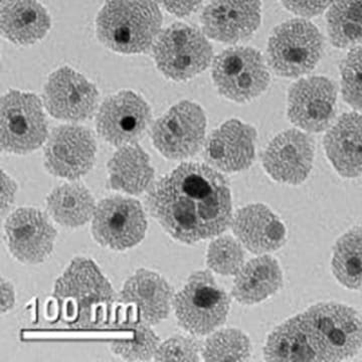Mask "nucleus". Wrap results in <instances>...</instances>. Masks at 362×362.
<instances>
[{"label": "nucleus", "instance_id": "f257e3e1", "mask_svg": "<svg viewBox=\"0 0 362 362\" xmlns=\"http://www.w3.org/2000/svg\"><path fill=\"white\" fill-rule=\"evenodd\" d=\"M147 206L162 228L182 244L220 235L233 221L228 180L206 164L182 163L156 181Z\"/></svg>", "mask_w": 362, "mask_h": 362}, {"label": "nucleus", "instance_id": "f03ea898", "mask_svg": "<svg viewBox=\"0 0 362 362\" xmlns=\"http://www.w3.org/2000/svg\"><path fill=\"white\" fill-rule=\"evenodd\" d=\"M116 294L93 259L76 257L54 284L57 320L73 329H93L110 320Z\"/></svg>", "mask_w": 362, "mask_h": 362}, {"label": "nucleus", "instance_id": "7ed1b4c3", "mask_svg": "<svg viewBox=\"0 0 362 362\" xmlns=\"http://www.w3.org/2000/svg\"><path fill=\"white\" fill-rule=\"evenodd\" d=\"M162 25L156 0H107L98 13V39L111 51L136 54L148 52Z\"/></svg>", "mask_w": 362, "mask_h": 362}, {"label": "nucleus", "instance_id": "20e7f679", "mask_svg": "<svg viewBox=\"0 0 362 362\" xmlns=\"http://www.w3.org/2000/svg\"><path fill=\"white\" fill-rule=\"evenodd\" d=\"M317 361H340L356 356L362 346V320L345 305L325 302L302 314Z\"/></svg>", "mask_w": 362, "mask_h": 362}, {"label": "nucleus", "instance_id": "39448f33", "mask_svg": "<svg viewBox=\"0 0 362 362\" xmlns=\"http://www.w3.org/2000/svg\"><path fill=\"white\" fill-rule=\"evenodd\" d=\"M230 305V297L209 271L192 273L173 300L180 327L197 337L213 333L223 325Z\"/></svg>", "mask_w": 362, "mask_h": 362}, {"label": "nucleus", "instance_id": "423d86ee", "mask_svg": "<svg viewBox=\"0 0 362 362\" xmlns=\"http://www.w3.org/2000/svg\"><path fill=\"white\" fill-rule=\"evenodd\" d=\"M153 54L157 68L166 78L183 82L206 70L214 49L199 28L178 23L159 33Z\"/></svg>", "mask_w": 362, "mask_h": 362}, {"label": "nucleus", "instance_id": "0eeeda50", "mask_svg": "<svg viewBox=\"0 0 362 362\" xmlns=\"http://www.w3.org/2000/svg\"><path fill=\"white\" fill-rule=\"evenodd\" d=\"M0 139L6 153H30L49 138L44 106L37 95L11 90L1 99Z\"/></svg>", "mask_w": 362, "mask_h": 362}, {"label": "nucleus", "instance_id": "6e6552de", "mask_svg": "<svg viewBox=\"0 0 362 362\" xmlns=\"http://www.w3.org/2000/svg\"><path fill=\"white\" fill-rule=\"evenodd\" d=\"M323 37L313 23L296 18L277 26L268 44L269 64L281 77L297 78L320 61Z\"/></svg>", "mask_w": 362, "mask_h": 362}, {"label": "nucleus", "instance_id": "1a4fd4ad", "mask_svg": "<svg viewBox=\"0 0 362 362\" xmlns=\"http://www.w3.org/2000/svg\"><path fill=\"white\" fill-rule=\"evenodd\" d=\"M213 80L226 99L246 103L265 92L270 73L261 52L252 47H233L214 59Z\"/></svg>", "mask_w": 362, "mask_h": 362}, {"label": "nucleus", "instance_id": "9d476101", "mask_svg": "<svg viewBox=\"0 0 362 362\" xmlns=\"http://www.w3.org/2000/svg\"><path fill=\"white\" fill-rule=\"evenodd\" d=\"M92 235L100 246L124 252L142 242L148 221L139 202L124 195L105 197L92 218Z\"/></svg>", "mask_w": 362, "mask_h": 362}, {"label": "nucleus", "instance_id": "9b49d317", "mask_svg": "<svg viewBox=\"0 0 362 362\" xmlns=\"http://www.w3.org/2000/svg\"><path fill=\"white\" fill-rule=\"evenodd\" d=\"M206 117L202 107L190 101L175 104L157 119L150 132L157 151L173 160L189 158L206 140Z\"/></svg>", "mask_w": 362, "mask_h": 362}, {"label": "nucleus", "instance_id": "f8f14e48", "mask_svg": "<svg viewBox=\"0 0 362 362\" xmlns=\"http://www.w3.org/2000/svg\"><path fill=\"white\" fill-rule=\"evenodd\" d=\"M4 240L14 259L39 265L54 251L57 232L49 214L35 207H20L4 221Z\"/></svg>", "mask_w": 362, "mask_h": 362}, {"label": "nucleus", "instance_id": "ddd939ff", "mask_svg": "<svg viewBox=\"0 0 362 362\" xmlns=\"http://www.w3.org/2000/svg\"><path fill=\"white\" fill-rule=\"evenodd\" d=\"M94 135L78 125L59 126L45 142V168L51 175L74 181L87 175L96 159Z\"/></svg>", "mask_w": 362, "mask_h": 362}, {"label": "nucleus", "instance_id": "4468645a", "mask_svg": "<svg viewBox=\"0 0 362 362\" xmlns=\"http://www.w3.org/2000/svg\"><path fill=\"white\" fill-rule=\"evenodd\" d=\"M151 123V109L140 95L121 90L107 98L97 113L100 136L116 147L136 144Z\"/></svg>", "mask_w": 362, "mask_h": 362}, {"label": "nucleus", "instance_id": "2eb2a0df", "mask_svg": "<svg viewBox=\"0 0 362 362\" xmlns=\"http://www.w3.org/2000/svg\"><path fill=\"white\" fill-rule=\"evenodd\" d=\"M44 106L59 120L80 122L96 111L100 94L96 86L70 66H62L47 78Z\"/></svg>", "mask_w": 362, "mask_h": 362}, {"label": "nucleus", "instance_id": "dca6fc26", "mask_svg": "<svg viewBox=\"0 0 362 362\" xmlns=\"http://www.w3.org/2000/svg\"><path fill=\"white\" fill-rule=\"evenodd\" d=\"M337 96V86L330 78H302L290 88L288 117L306 132H322L334 119Z\"/></svg>", "mask_w": 362, "mask_h": 362}, {"label": "nucleus", "instance_id": "f3484780", "mask_svg": "<svg viewBox=\"0 0 362 362\" xmlns=\"http://www.w3.org/2000/svg\"><path fill=\"white\" fill-rule=\"evenodd\" d=\"M314 142L299 130H286L274 138L262 156L266 173L278 182L300 185L310 175Z\"/></svg>", "mask_w": 362, "mask_h": 362}, {"label": "nucleus", "instance_id": "a211bd4d", "mask_svg": "<svg viewBox=\"0 0 362 362\" xmlns=\"http://www.w3.org/2000/svg\"><path fill=\"white\" fill-rule=\"evenodd\" d=\"M256 139V129L252 126L237 119L226 121L206 140L204 159L221 173L246 170L255 159Z\"/></svg>", "mask_w": 362, "mask_h": 362}, {"label": "nucleus", "instance_id": "6ab92c4d", "mask_svg": "<svg viewBox=\"0 0 362 362\" xmlns=\"http://www.w3.org/2000/svg\"><path fill=\"white\" fill-rule=\"evenodd\" d=\"M259 0H211L202 16L207 37L225 44L251 37L261 23Z\"/></svg>", "mask_w": 362, "mask_h": 362}, {"label": "nucleus", "instance_id": "aec40b11", "mask_svg": "<svg viewBox=\"0 0 362 362\" xmlns=\"http://www.w3.org/2000/svg\"><path fill=\"white\" fill-rule=\"evenodd\" d=\"M120 303L133 310L137 319L156 325L170 313L175 291L161 275L148 269H138L124 283Z\"/></svg>", "mask_w": 362, "mask_h": 362}, {"label": "nucleus", "instance_id": "412c9836", "mask_svg": "<svg viewBox=\"0 0 362 362\" xmlns=\"http://www.w3.org/2000/svg\"><path fill=\"white\" fill-rule=\"evenodd\" d=\"M230 226L240 244L254 254L277 251L286 242L284 223L264 204H252L239 209Z\"/></svg>", "mask_w": 362, "mask_h": 362}, {"label": "nucleus", "instance_id": "4be33fe9", "mask_svg": "<svg viewBox=\"0 0 362 362\" xmlns=\"http://www.w3.org/2000/svg\"><path fill=\"white\" fill-rule=\"evenodd\" d=\"M326 156L343 177L362 176V115L346 113L338 119L324 139Z\"/></svg>", "mask_w": 362, "mask_h": 362}, {"label": "nucleus", "instance_id": "5701e85b", "mask_svg": "<svg viewBox=\"0 0 362 362\" xmlns=\"http://www.w3.org/2000/svg\"><path fill=\"white\" fill-rule=\"evenodd\" d=\"M51 25L49 13L37 0H6L2 4V35L13 44H35L44 39Z\"/></svg>", "mask_w": 362, "mask_h": 362}, {"label": "nucleus", "instance_id": "b1692460", "mask_svg": "<svg viewBox=\"0 0 362 362\" xmlns=\"http://www.w3.org/2000/svg\"><path fill=\"white\" fill-rule=\"evenodd\" d=\"M108 173L111 189L126 194H141L154 183L148 154L137 143L119 147L108 162Z\"/></svg>", "mask_w": 362, "mask_h": 362}, {"label": "nucleus", "instance_id": "393cba45", "mask_svg": "<svg viewBox=\"0 0 362 362\" xmlns=\"http://www.w3.org/2000/svg\"><path fill=\"white\" fill-rule=\"evenodd\" d=\"M283 272L271 256L247 262L235 274L232 294L240 303L252 305L264 301L282 287Z\"/></svg>", "mask_w": 362, "mask_h": 362}, {"label": "nucleus", "instance_id": "a878e982", "mask_svg": "<svg viewBox=\"0 0 362 362\" xmlns=\"http://www.w3.org/2000/svg\"><path fill=\"white\" fill-rule=\"evenodd\" d=\"M45 206L49 218L59 226L78 228L92 221L97 204L84 185L71 181L54 188L47 197Z\"/></svg>", "mask_w": 362, "mask_h": 362}, {"label": "nucleus", "instance_id": "bb28decb", "mask_svg": "<svg viewBox=\"0 0 362 362\" xmlns=\"http://www.w3.org/2000/svg\"><path fill=\"white\" fill-rule=\"evenodd\" d=\"M264 357L269 361H317L302 314L285 321L271 333Z\"/></svg>", "mask_w": 362, "mask_h": 362}, {"label": "nucleus", "instance_id": "cd10ccee", "mask_svg": "<svg viewBox=\"0 0 362 362\" xmlns=\"http://www.w3.org/2000/svg\"><path fill=\"white\" fill-rule=\"evenodd\" d=\"M160 340L151 325L139 319H127L116 326L110 349L126 361H149L154 359Z\"/></svg>", "mask_w": 362, "mask_h": 362}, {"label": "nucleus", "instance_id": "c85d7f7f", "mask_svg": "<svg viewBox=\"0 0 362 362\" xmlns=\"http://www.w3.org/2000/svg\"><path fill=\"white\" fill-rule=\"evenodd\" d=\"M327 32L335 47L362 45V0H334L327 13Z\"/></svg>", "mask_w": 362, "mask_h": 362}, {"label": "nucleus", "instance_id": "c756f323", "mask_svg": "<svg viewBox=\"0 0 362 362\" xmlns=\"http://www.w3.org/2000/svg\"><path fill=\"white\" fill-rule=\"evenodd\" d=\"M332 271L340 284L362 289V228L344 233L333 249Z\"/></svg>", "mask_w": 362, "mask_h": 362}, {"label": "nucleus", "instance_id": "7c9ffc66", "mask_svg": "<svg viewBox=\"0 0 362 362\" xmlns=\"http://www.w3.org/2000/svg\"><path fill=\"white\" fill-rule=\"evenodd\" d=\"M252 345L244 332L226 328L213 332L202 349L206 361H246L251 356Z\"/></svg>", "mask_w": 362, "mask_h": 362}, {"label": "nucleus", "instance_id": "2f4dec72", "mask_svg": "<svg viewBox=\"0 0 362 362\" xmlns=\"http://www.w3.org/2000/svg\"><path fill=\"white\" fill-rule=\"evenodd\" d=\"M245 252L239 240L221 235L211 243L206 252V264L221 276L235 275L244 265Z\"/></svg>", "mask_w": 362, "mask_h": 362}, {"label": "nucleus", "instance_id": "473e14b6", "mask_svg": "<svg viewBox=\"0 0 362 362\" xmlns=\"http://www.w3.org/2000/svg\"><path fill=\"white\" fill-rule=\"evenodd\" d=\"M341 90L345 102L362 111V45L352 49L343 59Z\"/></svg>", "mask_w": 362, "mask_h": 362}, {"label": "nucleus", "instance_id": "72a5a7b5", "mask_svg": "<svg viewBox=\"0 0 362 362\" xmlns=\"http://www.w3.org/2000/svg\"><path fill=\"white\" fill-rule=\"evenodd\" d=\"M202 349L197 339L185 335H175L159 344L154 361H199Z\"/></svg>", "mask_w": 362, "mask_h": 362}, {"label": "nucleus", "instance_id": "f704fd0d", "mask_svg": "<svg viewBox=\"0 0 362 362\" xmlns=\"http://www.w3.org/2000/svg\"><path fill=\"white\" fill-rule=\"evenodd\" d=\"M333 1L334 0H281L288 11L305 18L322 13Z\"/></svg>", "mask_w": 362, "mask_h": 362}, {"label": "nucleus", "instance_id": "c9c22d12", "mask_svg": "<svg viewBox=\"0 0 362 362\" xmlns=\"http://www.w3.org/2000/svg\"><path fill=\"white\" fill-rule=\"evenodd\" d=\"M18 185L6 171L1 170V216L6 218L16 201Z\"/></svg>", "mask_w": 362, "mask_h": 362}, {"label": "nucleus", "instance_id": "e433bc0d", "mask_svg": "<svg viewBox=\"0 0 362 362\" xmlns=\"http://www.w3.org/2000/svg\"><path fill=\"white\" fill-rule=\"evenodd\" d=\"M158 6L168 13L185 18L195 13L201 6L202 0H156Z\"/></svg>", "mask_w": 362, "mask_h": 362}, {"label": "nucleus", "instance_id": "4c0bfd02", "mask_svg": "<svg viewBox=\"0 0 362 362\" xmlns=\"http://www.w3.org/2000/svg\"><path fill=\"white\" fill-rule=\"evenodd\" d=\"M16 303V288L11 281L6 280V278H1V313L6 314L9 312Z\"/></svg>", "mask_w": 362, "mask_h": 362}, {"label": "nucleus", "instance_id": "58836bf2", "mask_svg": "<svg viewBox=\"0 0 362 362\" xmlns=\"http://www.w3.org/2000/svg\"><path fill=\"white\" fill-rule=\"evenodd\" d=\"M6 0H1V4H4V2H6Z\"/></svg>", "mask_w": 362, "mask_h": 362}]
</instances>
